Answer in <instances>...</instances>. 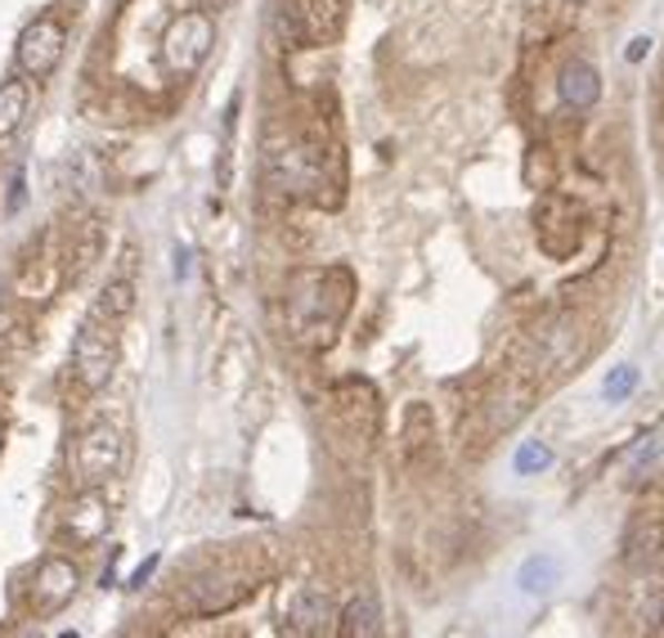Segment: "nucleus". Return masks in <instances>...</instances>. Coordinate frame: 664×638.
<instances>
[{
    "mask_svg": "<svg viewBox=\"0 0 664 638\" xmlns=\"http://www.w3.org/2000/svg\"><path fill=\"white\" fill-rule=\"evenodd\" d=\"M351 306V275L346 270H314L292 292V325L310 342H328Z\"/></svg>",
    "mask_w": 664,
    "mask_h": 638,
    "instance_id": "obj_1",
    "label": "nucleus"
},
{
    "mask_svg": "<svg viewBox=\"0 0 664 638\" xmlns=\"http://www.w3.org/2000/svg\"><path fill=\"white\" fill-rule=\"evenodd\" d=\"M265 171H270V185H279L292 198H323V185H332V176L323 167V149L314 140L274 144L265 153Z\"/></svg>",
    "mask_w": 664,
    "mask_h": 638,
    "instance_id": "obj_2",
    "label": "nucleus"
},
{
    "mask_svg": "<svg viewBox=\"0 0 664 638\" xmlns=\"http://www.w3.org/2000/svg\"><path fill=\"white\" fill-rule=\"evenodd\" d=\"M118 369V325L90 310V319L72 338V373L85 391H103Z\"/></svg>",
    "mask_w": 664,
    "mask_h": 638,
    "instance_id": "obj_3",
    "label": "nucleus"
},
{
    "mask_svg": "<svg viewBox=\"0 0 664 638\" xmlns=\"http://www.w3.org/2000/svg\"><path fill=\"white\" fill-rule=\"evenodd\" d=\"M351 0H292L279 14V32L288 46H332L346 32Z\"/></svg>",
    "mask_w": 664,
    "mask_h": 638,
    "instance_id": "obj_4",
    "label": "nucleus"
},
{
    "mask_svg": "<svg viewBox=\"0 0 664 638\" xmlns=\"http://www.w3.org/2000/svg\"><path fill=\"white\" fill-rule=\"evenodd\" d=\"M211 46H215V23H211L207 10H184V14H175V19L167 23V32H162V59H167V68H171L175 77L198 72V68L207 63Z\"/></svg>",
    "mask_w": 664,
    "mask_h": 638,
    "instance_id": "obj_5",
    "label": "nucleus"
},
{
    "mask_svg": "<svg viewBox=\"0 0 664 638\" xmlns=\"http://www.w3.org/2000/svg\"><path fill=\"white\" fill-rule=\"evenodd\" d=\"M122 455H127V446H122V432L113 422H90L72 446V477L81 481V490L103 486L108 477H118Z\"/></svg>",
    "mask_w": 664,
    "mask_h": 638,
    "instance_id": "obj_6",
    "label": "nucleus"
},
{
    "mask_svg": "<svg viewBox=\"0 0 664 638\" xmlns=\"http://www.w3.org/2000/svg\"><path fill=\"white\" fill-rule=\"evenodd\" d=\"M63 50H68V28L54 19V14H41V19H32L23 32H19V50H14V59H19V68H23V77H54V68L63 63Z\"/></svg>",
    "mask_w": 664,
    "mask_h": 638,
    "instance_id": "obj_7",
    "label": "nucleus"
},
{
    "mask_svg": "<svg viewBox=\"0 0 664 638\" xmlns=\"http://www.w3.org/2000/svg\"><path fill=\"white\" fill-rule=\"evenodd\" d=\"M77 585H81L77 562H68V558H46V562L37 567V580H32V602H37V611H59V607H68L72 594H77Z\"/></svg>",
    "mask_w": 664,
    "mask_h": 638,
    "instance_id": "obj_8",
    "label": "nucleus"
},
{
    "mask_svg": "<svg viewBox=\"0 0 664 638\" xmlns=\"http://www.w3.org/2000/svg\"><path fill=\"white\" fill-rule=\"evenodd\" d=\"M108 521H113V512H108V499L99 495V486L81 490L72 504H68V536L81 540V545H94L108 536Z\"/></svg>",
    "mask_w": 664,
    "mask_h": 638,
    "instance_id": "obj_9",
    "label": "nucleus"
},
{
    "mask_svg": "<svg viewBox=\"0 0 664 638\" xmlns=\"http://www.w3.org/2000/svg\"><path fill=\"white\" fill-rule=\"evenodd\" d=\"M557 94H562V103H571V109H593L602 99V72L588 59H571L557 72Z\"/></svg>",
    "mask_w": 664,
    "mask_h": 638,
    "instance_id": "obj_10",
    "label": "nucleus"
},
{
    "mask_svg": "<svg viewBox=\"0 0 664 638\" xmlns=\"http://www.w3.org/2000/svg\"><path fill=\"white\" fill-rule=\"evenodd\" d=\"M584 6H588V0H534L530 14H525V32H530V41H543V37L557 32V28H566Z\"/></svg>",
    "mask_w": 664,
    "mask_h": 638,
    "instance_id": "obj_11",
    "label": "nucleus"
},
{
    "mask_svg": "<svg viewBox=\"0 0 664 638\" xmlns=\"http://www.w3.org/2000/svg\"><path fill=\"white\" fill-rule=\"evenodd\" d=\"M28 103H32V86H28V77L0 81V140H10V136L23 127Z\"/></svg>",
    "mask_w": 664,
    "mask_h": 638,
    "instance_id": "obj_12",
    "label": "nucleus"
},
{
    "mask_svg": "<svg viewBox=\"0 0 664 638\" xmlns=\"http://www.w3.org/2000/svg\"><path fill=\"white\" fill-rule=\"evenodd\" d=\"M342 638H382V607L373 594H360L342 611Z\"/></svg>",
    "mask_w": 664,
    "mask_h": 638,
    "instance_id": "obj_13",
    "label": "nucleus"
},
{
    "mask_svg": "<svg viewBox=\"0 0 664 638\" xmlns=\"http://www.w3.org/2000/svg\"><path fill=\"white\" fill-rule=\"evenodd\" d=\"M292 625H301L305 638H319L323 625H328V598H323L319 589H305V594L296 598V607H292Z\"/></svg>",
    "mask_w": 664,
    "mask_h": 638,
    "instance_id": "obj_14",
    "label": "nucleus"
},
{
    "mask_svg": "<svg viewBox=\"0 0 664 638\" xmlns=\"http://www.w3.org/2000/svg\"><path fill=\"white\" fill-rule=\"evenodd\" d=\"M131 306H135V288L127 283V279H113L103 292H99V301H94V315H103V319H127L131 315Z\"/></svg>",
    "mask_w": 664,
    "mask_h": 638,
    "instance_id": "obj_15",
    "label": "nucleus"
},
{
    "mask_svg": "<svg viewBox=\"0 0 664 638\" xmlns=\"http://www.w3.org/2000/svg\"><path fill=\"white\" fill-rule=\"evenodd\" d=\"M552 580H557V562L552 558H530V562H521V571H516V585H521V594H547L552 589Z\"/></svg>",
    "mask_w": 664,
    "mask_h": 638,
    "instance_id": "obj_16",
    "label": "nucleus"
},
{
    "mask_svg": "<svg viewBox=\"0 0 664 638\" xmlns=\"http://www.w3.org/2000/svg\"><path fill=\"white\" fill-rule=\"evenodd\" d=\"M512 463H516V472H521V477H539V472L552 463V450H547L543 441H521V450H516V459H512Z\"/></svg>",
    "mask_w": 664,
    "mask_h": 638,
    "instance_id": "obj_17",
    "label": "nucleus"
},
{
    "mask_svg": "<svg viewBox=\"0 0 664 638\" xmlns=\"http://www.w3.org/2000/svg\"><path fill=\"white\" fill-rule=\"evenodd\" d=\"M633 387H637V369H633V365H615L611 378H606V387H602V396L615 405V400H624Z\"/></svg>",
    "mask_w": 664,
    "mask_h": 638,
    "instance_id": "obj_18",
    "label": "nucleus"
},
{
    "mask_svg": "<svg viewBox=\"0 0 664 638\" xmlns=\"http://www.w3.org/2000/svg\"><path fill=\"white\" fill-rule=\"evenodd\" d=\"M525 180H530V185H552V180L543 176V149H530V158H525Z\"/></svg>",
    "mask_w": 664,
    "mask_h": 638,
    "instance_id": "obj_19",
    "label": "nucleus"
},
{
    "mask_svg": "<svg viewBox=\"0 0 664 638\" xmlns=\"http://www.w3.org/2000/svg\"><path fill=\"white\" fill-rule=\"evenodd\" d=\"M153 571H158V558H149V562H144V567H140V571H135V576H131V585H135V589H140V585H144V580H149V576H153Z\"/></svg>",
    "mask_w": 664,
    "mask_h": 638,
    "instance_id": "obj_20",
    "label": "nucleus"
},
{
    "mask_svg": "<svg viewBox=\"0 0 664 638\" xmlns=\"http://www.w3.org/2000/svg\"><path fill=\"white\" fill-rule=\"evenodd\" d=\"M646 50H651V37H637V41H633V50H628V59L637 63V59H646Z\"/></svg>",
    "mask_w": 664,
    "mask_h": 638,
    "instance_id": "obj_21",
    "label": "nucleus"
},
{
    "mask_svg": "<svg viewBox=\"0 0 664 638\" xmlns=\"http://www.w3.org/2000/svg\"><path fill=\"white\" fill-rule=\"evenodd\" d=\"M198 6H202L207 14H220V10H230V6H234V0H198Z\"/></svg>",
    "mask_w": 664,
    "mask_h": 638,
    "instance_id": "obj_22",
    "label": "nucleus"
},
{
    "mask_svg": "<svg viewBox=\"0 0 664 638\" xmlns=\"http://www.w3.org/2000/svg\"><path fill=\"white\" fill-rule=\"evenodd\" d=\"M59 638H77V634H59Z\"/></svg>",
    "mask_w": 664,
    "mask_h": 638,
    "instance_id": "obj_23",
    "label": "nucleus"
},
{
    "mask_svg": "<svg viewBox=\"0 0 664 638\" xmlns=\"http://www.w3.org/2000/svg\"><path fill=\"white\" fill-rule=\"evenodd\" d=\"M23 638H37V634H23Z\"/></svg>",
    "mask_w": 664,
    "mask_h": 638,
    "instance_id": "obj_24",
    "label": "nucleus"
}]
</instances>
